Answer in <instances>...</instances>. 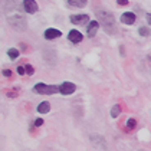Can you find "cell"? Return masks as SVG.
I'll return each instance as SVG.
<instances>
[{
    "label": "cell",
    "instance_id": "1",
    "mask_svg": "<svg viewBox=\"0 0 151 151\" xmlns=\"http://www.w3.org/2000/svg\"><path fill=\"white\" fill-rule=\"evenodd\" d=\"M96 19L99 20V23L102 24L104 30L108 35H114L116 33V24H115V19L112 16V13L108 12V10H96Z\"/></svg>",
    "mask_w": 151,
    "mask_h": 151
},
{
    "label": "cell",
    "instance_id": "2",
    "mask_svg": "<svg viewBox=\"0 0 151 151\" xmlns=\"http://www.w3.org/2000/svg\"><path fill=\"white\" fill-rule=\"evenodd\" d=\"M9 24L12 26L14 30L17 32H24L27 29V22L23 16H19V14H14V16H10L9 17Z\"/></svg>",
    "mask_w": 151,
    "mask_h": 151
},
{
    "label": "cell",
    "instance_id": "3",
    "mask_svg": "<svg viewBox=\"0 0 151 151\" xmlns=\"http://www.w3.org/2000/svg\"><path fill=\"white\" fill-rule=\"evenodd\" d=\"M33 89H35V92L43 93V95H52V93L59 92V86H56V85H47V83H42V82L36 83Z\"/></svg>",
    "mask_w": 151,
    "mask_h": 151
},
{
    "label": "cell",
    "instance_id": "4",
    "mask_svg": "<svg viewBox=\"0 0 151 151\" xmlns=\"http://www.w3.org/2000/svg\"><path fill=\"white\" fill-rule=\"evenodd\" d=\"M76 91V85L72 82H63L62 85H59V92L62 95H70Z\"/></svg>",
    "mask_w": 151,
    "mask_h": 151
},
{
    "label": "cell",
    "instance_id": "5",
    "mask_svg": "<svg viewBox=\"0 0 151 151\" xmlns=\"http://www.w3.org/2000/svg\"><path fill=\"white\" fill-rule=\"evenodd\" d=\"M23 7H24V10L27 13H30V14L36 13L37 9H39V6H37V3H36L35 0H23Z\"/></svg>",
    "mask_w": 151,
    "mask_h": 151
},
{
    "label": "cell",
    "instance_id": "6",
    "mask_svg": "<svg viewBox=\"0 0 151 151\" xmlns=\"http://www.w3.org/2000/svg\"><path fill=\"white\" fill-rule=\"evenodd\" d=\"M88 20H89V16L88 14H72L70 16V22L73 24H85L88 23Z\"/></svg>",
    "mask_w": 151,
    "mask_h": 151
},
{
    "label": "cell",
    "instance_id": "7",
    "mask_svg": "<svg viewBox=\"0 0 151 151\" xmlns=\"http://www.w3.org/2000/svg\"><path fill=\"white\" fill-rule=\"evenodd\" d=\"M68 39H69L72 43H81L82 39H83V36H82V33L79 32V30H75V29H72L69 33H68Z\"/></svg>",
    "mask_w": 151,
    "mask_h": 151
},
{
    "label": "cell",
    "instance_id": "8",
    "mask_svg": "<svg viewBox=\"0 0 151 151\" xmlns=\"http://www.w3.org/2000/svg\"><path fill=\"white\" fill-rule=\"evenodd\" d=\"M98 29H99V22H96V20L89 22L88 23V29H86V35L89 36V37H93V36L96 35Z\"/></svg>",
    "mask_w": 151,
    "mask_h": 151
},
{
    "label": "cell",
    "instance_id": "9",
    "mask_svg": "<svg viewBox=\"0 0 151 151\" xmlns=\"http://www.w3.org/2000/svg\"><path fill=\"white\" fill-rule=\"evenodd\" d=\"M60 35H62V32L58 30V29H55V27H49V29L45 30V39H47V40L56 39V37H59Z\"/></svg>",
    "mask_w": 151,
    "mask_h": 151
},
{
    "label": "cell",
    "instance_id": "10",
    "mask_svg": "<svg viewBox=\"0 0 151 151\" xmlns=\"http://www.w3.org/2000/svg\"><path fill=\"white\" fill-rule=\"evenodd\" d=\"M121 22L124 24H132L134 22H135V14L131 12H127L124 13L122 16H121Z\"/></svg>",
    "mask_w": 151,
    "mask_h": 151
},
{
    "label": "cell",
    "instance_id": "11",
    "mask_svg": "<svg viewBox=\"0 0 151 151\" xmlns=\"http://www.w3.org/2000/svg\"><path fill=\"white\" fill-rule=\"evenodd\" d=\"M50 111V104L47 102V101H43V102H40V104L37 105V112H40V114H46Z\"/></svg>",
    "mask_w": 151,
    "mask_h": 151
},
{
    "label": "cell",
    "instance_id": "12",
    "mask_svg": "<svg viewBox=\"0 0 151 151\" xmlns=\"http://www.w3.org/2000/svg\"><path fill=\"white\" fill-rule=\"evenodd\" d=\"M68 4L72 7H85L86 0H68Z\"/></svg>",
    "mask_w": 151,
    "mask_h": 151
},
{
    "label": "cell",
    "instance_id": "13",
    "mask_svg": "<svg viewBox=\"0 0 151 151\" xmlns=\"http://www.w3.org/2000/svg\"><path fill=\"white\" fill-rule=\"evenodd\" d=\"M119 114H121V106H119V105H114L112 109H111V116H112V118H116Z\"/></svg>",
    "mask_w": 151,
    "mask_h": 151
},
{
    "label": "cell",
    "instance_id": "14",
    "mask_svg": "<svg viewBox=\"0 0 151 151\" xmlns=\"http://www.w3.org/2000/svg\"><path fill=\"white\" fill-rule=\"evenodd\" d=\"M7 55L10 56V59H16L17 56H19V50H17V49H14V47H12V49H9V50H7Z\"/></svg>",
    "mask_w": 151,
    "mask_h": 151
},
{
    "label": "cell",
    "instance_id": "15",
    "mask_svg": "<svg viewBox=\"0 0 151 151\" xmlns=\"http://www.w3.org/2000/svg\"><path fill=\"white\" fill-rule=\"evenodd\" d=\"M138 33L141 36H150L151 35V30L148 29V27H144V26H142V27H139V29H138Z\"/></svg>",
    "mask_w": 151,
    "mask_h": 151
},
{
    "label": "cell",
    "instance_id": "16",
    "mask_svg": "<svg viewBox=\"0 0 151 151\" xmlns=\"http://www.w3.org/2000/svg\"><path fill=\"white\" fill-rule=\"evenodd\" d=\"M135 127H137V121H135L134 118H129L127 121V128L128 129H134Z\"/></svg>",
    "mask_w": 151,
    "mask_h": 151
},
{
    "label": "cell",
    "instance_id": "17",
    "mask_svg": "<svg viewBox=\"0 0 151 151\" xmlns=\"http://www.w3.org/2000/svg\"><path fill=\"white\" fill-rule=\"evenodd\" d=\"M17 73L23 76L24 73H26V66H20V65H19V66H17Z\"/></svg>",
    "mask_w": 151,
    "mask_h": 151
},
{
    "label": "cell",
    "instance_id": "18",
    "mask_svg": "<svg viewBox=\"0 0 151 151\" xmlns=\"http://www.w3.org/2000/svg\"><path fill=\"white\" fill-rule=\"evenodd\" d=\"M24 66H26V73H27V75H33L35 69H33L30 65H24Z\"/></svg>",
    "mask_w": 151,
    "mask_h": 151
},
{
    "label": "cell",
    "instance_id": "19",
    "mask_svg": "<svg viewBox=\"0 0 151 151\" xmlns=\"http://www.w3.org/2000/svg\"><path fill=\"white\" fill-rule=\"evenodd\" d=\"M1 73H3L4 76H7V78H10V76H12V70H10V69H3V72H1Z\"/></svg>",
    "mask_w": 151,
    "mask_h": 151
},
{
    "label": "cell",
    "instance_id": "20",
    "mask_svg": "<svg viewBox=\"0 0 151 151\" xmlns=\"http://www.w3.org/2000/svg\"><path fill=\"white\" fill-rule=\"evenodd\" d=\"M42 124H43V119H42V118H37V119H35V125H36V127H40Z\"/></svg>",
    "mask_w": 151,
    "mask_h": 151
},
{
    "label": "cell",
    "instance_id": "21",
    "mask_svg": "<svg viewBox=\"0 0 151 151\" xmlns=\"http://www.w3.org/2000/svg\"><path fill=\"white\" fill-rule=\"evenodd\" d=\"M116 3H118L119 6H125L128 3V0H116Z\"/></svg>",
    "mask_w": 151,
    "mask_h": 151
},
{
    "label": "cell",
    "instance_id": "22",
    "mask_svg": "<svg viewBox=\"0 0 151 151\" xmlns=\"http://www.w3.org/2000/svg\"><path fill=\"white\" fill-rule=\"evenodd\" d=\"M145 19H147V22H148V24H151V13H147Z\"/></svg>",
    "mask_w": 151,
    "mask_h": 151
},
{
    "label": "cell",
    "instance_id": "23",
    "mask_svg": "<svg viewBox=\"0 0 151 151\" xmlns=\"http://www.w3.org/2000/svg\"><path fill=\"white\" fill-rule=\"evenodd\" d=\"M119 52H121V55H122V56H125V52H124V46L119 47Z\"/></svg>",
    "mask_w": 151,
    "mask_h": 151
}]
</instances>
